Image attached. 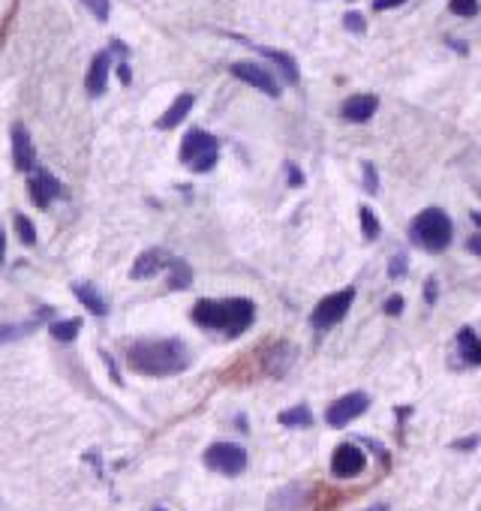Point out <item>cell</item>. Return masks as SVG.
I'll list each match as a JSON object with an SVG mask.
<instances>
[{"label":"cell","mask_w":481,"mask_h":511,"mask_svg":"<svg viewBox=\"0 0 481 511\" xmlns=\"http://www.w3.org/2000/svg\"><path fill=\"white\" fill-rule=\"evenodd\" d=\"M388 274L394 277V280H397V277H403V274H407V256H403V253H397L394 259H391V268H388Z\"/></svg>","instance_id":"obj_27"},{"label":"cell","mask_w":481,"mask_h":511,"mask_svg":"<svg viewBox=\"0 0 481 511\" xmlns=\"http://www.w3.org/2000/svg\"><path fill=\"white\" fill-rule=\"evenodd\" d=\"M358 220H361V232L367 241H376L379 238V220H376V214L370 208H361L358 211Z\"/></svg>","instance_id":"obj_22"},{"label":"cell","mask_w":481,"mask_h":511,"mask_svg":"<svg viewBox=\"0 0 481 511\" xmlns=\"http://www.w3.org/2000/svg\"><path fill=\"white\" fill-rule=\"evenodd\" d=\"M232 75H235V79H240V82L253 84L256 91L268 94V97H280V87H277V79H274V75H271L268 70H265V67H259V63L238 60V63H232Z\"/></svg>","instance_id":"obj_8"},{"label":"cell","mask_w":481,"mask_h":511,"mask_svg":"<svg viewBox=\"0 0 481 511\" xmlns=\"http://www.w3.org/2000/svg\"><path fill=\"white\" fill-rule=\"evenodd\" d=\"M472 445H478V436H470V439H458V442H454V449H458V451H470Z\"/></svg>","instance_id":"obj_31"},{"label":"cell","mask_w":481,"mask_h":511,"mask_svg":"<svg viewBox=\"0 0 481 511\" xmlns=\"http://www.w3.org/2000/svg\"><path fill=\"white\" fill-rule=\"evenodd\" d=\"M364 463H367L364 451L355 449L352 442H343V445H337V451L331 457V472L337 478H355L364 472Z\"/></svg>","instance_id":"obj_9"},{"label":"cell","mask_w":481,"mask_h":511,"mask_svg":"<svg viewBox=\"0 0 481 511\" xmlns=\"http://www.w3.org/2000/svg\"><path fill=\"white\" fill-rule=\"evenodd\" d=\"M4 253H6V238L0 232V265H4Z\"/></svg>","instance_id":"obj_35"},{"label":"cell","mask_w":481,"mask_h":511,"mask_svg":"<svg viewBox=\"0 0 481 511\" xmlns=\"http://www.w3.org/2000/svg\"><path fill=\"white\" fill-rule=\"evenodd\" d=\"M448 9L460 18H472V16H478V0H451Z\"/></svg>","instance_id":"obj_24"},{"label":"cell","mask_w":481,"mask_h":511,"mask_svg":"<svg viewBox=\"0 0 481 511\" xmlns=\"http://www.w3.org/2000/svg\"><path fill=\"white\" fill-rule=\"evenodd\" d=\"M407 0H373V9H391V6H400Z\"/></svg>","instance_id":"obj_33"},{"label":"cell","mask_w":481,"mask_h":511,"mask_svg":"<svg viewBox=\"0 0 481 511\" xmlns=\"http://www.w3.org/2000/svg\"><path fill=\"white\" fill-rule=\"evenodd\" d=\"M409 238H412L419 247H424V250H430V253H439V250H446V247L451 244L454 226H451V220H448L446 211L427 208V211H421V214L412 220Z\"/></svg>","instance_id":"obj_3"},{"label":"cell","mask_w":481,"mask_h":511,"mask_svg":"<svg viewBox=\"0 0 481 511\" xmlns=\"http://www.w3.org/2000/svg\"><path fill=\"white\" fill-rule=\"evenodd\" d=\"M385 313H388V316H400V313H403V298H400V295H391V298L385 301Z\"/></svg>","instance_id":"obj_29"},{"label":"cell","mask_w":481,"mask_h":511,"mask_svg":"<svg viewBox=\"0 0 481 511\" xmlns=\"http://www.w3.org/2000/svg\"><path fill=\"white\" fill-rule=\"evenodd\" d=\"M109 70H111V55L109 51H99L91 60V70H87V79H84V87L91 97H99L106 91V82H109Z\"/></svg>","instance_id":"obj_13"},{"label":"cell","mask_w":481,"mask_h":511,"mask_svg":"<svg viewBox=\"0 0 481 511\" xmlns=\"http://www.w3.org/2000/svg\"><path fill=\"white\" fill-rule=\"evenodd\" d=\"M352 301H355V289H340L334 292V295H328L322 298L319 304H316V310L310 316V322L316 331H328V328H334L340 319H343L349 313V307Z\"/></svg>","instance_id":"obj_5"},{"label":"cell","mask_w":481,"mask_h":511,"mask_svg":"<svg viewBox=\"0 0 481 511\" xmlns=\"http://www.w3.org/2000/svg\"><path fill=\"white\" fill-rule=\"evenodd\" d=\"M259 55H265L268 60H274L277 70L286 75L289 84L298 82V67H295V57H292V55H286V51H277V48H262V45H259Z\"/></svg>","instance_id":"obj_17"},{"label":"cell","mask_w":481,"mask_h":511,"mask_svg":"<svg viewBox=\"0 0 481 511\" xmlns=\"http://www.w3.org/2000/svg\"><path fill=\"white\" fill-rule=\"evenodd\" d=\"M12 163H16L18 172H31L36 165V150H33V142L28 130L21 123L12 126Z\"/></svg>","instance_id":"obj_11"},{"label":"cell","mask_w":481,"mask_h":511,"mask_svg":"<svg viewBox=\"0 0 481 511\" xmlns=\"http://www.w3.org/2000/svg\"><path fill=\"white\" fill-rule=\"evenodd\" d=\"M343 28L352 31V33H364V31H367V21L361 18V12H346V16H343Z\"/></svg>","instance_id":"obj_25"},{"label":"cell","mask_w":481,"mask_h":511,"mask_svg":"<svg viewBox=\"0 0 481 511\" xmlns=\"http://www.w3.org/2000/svg\"><path fill=\"white\" fill-rule=\"evenodd\" d=\"M28 193H31L36 208H48V204L60 196V184H57L55 175L36 172V175H31V181H28Z\"/></svg>","instance_id":"obj_10"},{"label":"cell","mask_w":481,"mask_h":511,"mask_svg":"<svg viewBox=\"0 0 481 511\" xmlns=\"http://www.w3.org/2000/svg\"><path fill=\"white\" fill-rule=\"evenodd\" d=\"M126 364L142 376H175L189 367V352L181 340H136L126 349Z\"/></svg>","instance_id":"obj_1"},{"label":"cell","mask_w":481,"mask_h":511,"mask_svg":"<svg viewBox=\"0 0 481 511\" xmlns=\"http://www.w3.org/2000/svg\"><path fill=\"white\" fill-rule=\"evenodd\" d=\"M364 187H367V193H376V189H379V181H376V169H373L370 163L364 165Z\"/></svg>","instance_id":"obj_28"},{"label":"cell","mask_w":481,"mask_h":511,"mask_svg":"<svg viewBox=\"0 0 481 511\" xmlns=\"http://www.w3.org/2000/svg\"><path fill=\"white\" fill-rule=\"evenodd\" d=\"M458 346H460V358L466 364H481V340L475 337L472 328H463L458 334Z\"/></svg>","instance_id":"obj_18"},{"label":"cell","mask_w":481,"mask_h":511,"mask_svg":"<svg viewBox=\"0 0 481 511\" xmlns=\"http://www.w3.org/2000/svg\"><path fill=\"white\" fill-rule=\"evenodd\" d=\"M193 319L201 328L223 331L226 337H238L253 325V319H256V307H253L250 298H223V301L201 298L193 307Z\"/></svg>","instance_id":"obj_2"},{"label":"cell","mask_w":481,"mask_h":511,"mask_svg":"<svg viewBox=\"0 0 481 511\" xmlns=\"http://www.w3.org/2000/svg\"><path fill=\"white\" fill-rule=\"evenodd\" d=\"M205 466L235 478V476H240V472L247 469V451L240 449V445H235V442H217V445H211V449L205 451Z\"/></svg>","instance_id":"obj_6"},{"label":"cell","mask_w":481,"mask_h":511,"mask_svg":"<svg viewBox=\"0 0 481 511\" xmlns=\"http://www.w3.org/2000/svg\"><path fill=\"white\" fill-rule=\"evenodd\" d=\"M470 250H472V253L478 256V259H481V235H475V238H470Z\"/></svg>","instance_id":"obj_34"},{"label":"cell","mask_w":481,"mask_h":511,"mask_svg":"<svg viewBox=\"0 0 481 511\" xmlns=\"http://www.w3.org/2000/svg\"><path fill=\"white\" fill-rule=\"evenodd\" d=\"M367 406H370V397H367L364 391H352V394H346V397H340V400H334L331 406H328L325 421L331 427H346L349 421H355L361 412H367Z\"/></svg>","instance_id":"obj_7"},{"label":"cell","mask_w":481,"mask_h":511,"mask_svg":"<svg viewBox=\"0 0 481 511\" xmlns=\"http://www.w3.org/2000/svg\"><path fill=\"white\" fill-rule=\"evenodd\" d=\"M193 283V271L184 259H172V274H169V289H187Z\"/></svg>","instance_id":"obj_21"},{"label":"cell","mask_w":481,"mask_h":511,"mask_svg":"<svg viewBox=\"0 0 481 511\" xmlns=\"http://www.w3.org/2000/svg\"><path fill=\"white\" fill-rule=\"evenodd\" d=\"M280 424L283 427H310L313 424V412L304 403H298L292 409H283V412H280Z\"/></svg>","instance_id":"obj_19"},{"label":"cell","mask_w":481,"mask_h":511,"mask_svg":"<svg viewBox=\"0 0 481 511\" xmlns=\"http://www.w3.org/2000/svg\"><path fill=\"white\" fill-rule=\"evenodd\" d=\"M286 172H289V181H292V187H304V175L295 169V165H289Z\"/></svg>","instance_id":"obj_30"},{"label":"cell","mask_w":481,"mask_h":511,"mask_svg":"<svg viewBox=\"0 0 481 511\" xmlns=\"http://www.w3.org/2000/svg\"><path fill=\"white\" fill-rule=\"evenodd\" d=\"M72 292H75V298H79L87 310H91L94 316H106L109 313V304H106V298L99 295V292L91 286V283H75L72 286Z\"/></svg>","instance_id":"obj_16"},{"label":"cell","mask_w":481,"mask_h":511,"mask_svg":"<svg viewBox=\"0 0 481 511\" xmlns=\"http://www.w3.org/2000/svg\"><path fill=\"white\" fill-rule=\"evenodd\" d=\"M424 298H427V304H433V301H436V280H427V286H424Z\"/></svg>","instance_id":"obj_32"},{"label":"cell","mask_w":481,"mask_h":511,"mask_svg":"<svg viewBox=\"0 0 481 511\" xmlns=\"http://www.w3.org/2000/svg\"><path fill=\"white\" fill-rule=\"evenodd\" d=\"M82 4L91 9L99 21H106V18H109V9H111V6H109V0H82Z\"/></svg>","instance_id":"obj_26"},{"label":"cell","mask_w":481,"mask_h":511,"mask_svg":"<svg viewBox=\"0 0 481 511\" xmlns=\"http://www.w3.org/2000/svg\"><path fill=\"white\" fill-rule=\"evenodd\" d=\"M181 163L193 172H211L217 165V138L205 130H189L181 142Z\"/></svg>","instance_id":"obj_4"},{"label":"cell","mask_w":481,"mask_h":511,"mask_svg":"<svg viewBox=\"0 0 481 511\" xmlns=\"http://www.w3.org/2000/svg\"><path fill=\"white\" fill-rule=\"evenodd\" d=\"M48 331H52L55 340L72 343L75 337H79V331H82V319H63V322H52V325H48Z\"/></svg>","instance_id":"obj_20"},{"label":"cell","mask_w":481,"mask_h":511,"mask_svg":"<svg viewBox=\"0 0 481 511\" xmlns=\"http://www.w3.org/2000/svg\"><path fill=\"white\" fill-rule=\"evenodd\" d=\"M166 265H172V256L166 250H145L133 265V280H148L160 274Z\"/></svg>","instance_id":"obj_14"},{"label":"cell","mask_w":481,"mask_h":511,"mask_svg":"<svg viewBox=\"0 0 481 511\" xmlns=\"http://www.w3.org/2000/svg\"><path fill=\"white\" fill-rule=\"evenodd\" d=\"M189 109H193V97L181 94V97L166 109V114H162V118L157 121V126H160V130H175V126H178V123L187 118V114H189Z\"/></svg>","instance_id":"obj_15"},{"label":"cell","mask_w":481,"mask_h":511,"mask_svg":"<svg viewBox=\"0 0 481 511\" xmlns=\"http://www.w3.org/2000/svg\"><path fill=\"white\" fill-rule=\"evenodd\" d=\"M154 511H162V508H154Z\"/></svg>","instance_id":"obj_36"},{"label":"cell","mask_w":481,"mask_h":511,"mask_svg":"<svg viewBox=\"0 0 481 511\" xmlns=\"http://www.w3.org/2000/svg\"><path fill=\"white\" fill-rule=\"evenodd\" d=\"M376 109H379V99L373 94H355V97H349L343 106H340V114H343L346 121H352V123H364V121L373 118Z\"/></svg>","instance_id":"obj_12"},{"label":"cell","mask_w":481,"mask_h":511,"mask_svg":"<svg viewBox=\"0 0 481 511\" xmlns=\"http://www.w3.org/2000/svg\"><path fill=\"white\" fill-rule=\"evenodd\" d=\"M16 232H18V238H21V244H28V247H33L36 244V229H33V223L28 220L24 214H16Z\"/></svg>","instance_id":"obj_23"}]
</instances>
